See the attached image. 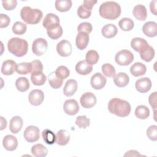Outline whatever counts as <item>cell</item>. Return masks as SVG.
<instances>
[{"instance_id":"1f68e13d","label":"cell","mask_w":157,"mask_h":157,"mask_svg":"<svg viewBox=\"0 0 157 157\" xmlns=\"http://www.w3.org/2000/svg\"><path fill=\"white\" fill-rule=\"evenodd\" d=\"M48 83L52 88L54 89H58L62 86L63 80L58 78L56 76L55 72H52L48 75Z\"/></svg>"},{"instance_id":"8fae6325","label":"cell","mask_w":157,"mask_h":157,"mask_svg":"<svg viewBox=\"0 0 157 157\" xmlns=\"http://www.w3.org/2000/svg\"><path fill=\"white\" fill-rule=\"evenodd\" d=\"M106 82V78L99 72H96L93 74L90 80L91 85L95 90H101L105 86Z\"/></svg>"},{"instance_id":"4dcf8cb0","label":"cell","mask_w":157,"mask_h":157,"mask_svg":"<svg viewBox=\"0 0 157 157\" xmlns=\"http://www.w3.org/2000/svg\"><path fill=\"white\" fill-rule=\"evenodd\" d=\"M55 4L57 10L64 12L68 11L71 8L72 3L71 0H56Z\"/></svg>"},{"instance_id":"484cf974","label":"cell","mask_w":157,"mask_h":157,"mask_svg":"<svg viewBox=\"0 0 157 157\" xmlns=\"http://www.w3.org/2000/svg\"><path fill=\"white\" fill-rule=\"evenodd\" d=\"M132 13L134 16L139 20L144 21L147 17V10L144 5L138 4L134 6Z\"/></svg>"},{"instance_id":"db71d44e","label":"cell","mask_w":157,"mask_h":157,"mask_svg":"<svg viewBox=\"0 0 157 157\" xmlns=\"http://www.w3.org/2000/svg\"><path fill=\"white\" fill-rule=\"evenodd\" d=\"M141 156V155L139 154V153L137 151L131 150L128 151L124 155V156Z\"/></svg>"},{"instance_id":"f1b7e54d","label":"cell","mask_w":157,"mask_h":157,"mask_svg":"<svg viewBox=\"0 0 157 157\" xmlns=\"http://www.w3.org/2000/svg\"><path fill=\"white\" fill-rule=\"evenodd\" d=\"M31 153L36 157H45L48 154V150L44 145L37 144L32 147Z\"/></svg>"},{"instance_id":"83f0119b","label":"cell","mask_w":157,"mask_h":157,"mask_svg":"<svg viewBox=\"0 0 157 157\" xmlns=\"http://www.w3.org/2000/svg\"><path fill=\"white\" fill-rule=\"evenodd\" d=\"M46 75L42 72H34L31 73V81L36 86L44 85L46 82Z\"/></svg>"},{"instance_id":"6da1fadb","label":"cell","mask_w":157,"mask_h":157,"mask_svg":"<svg viewBox=\"0 0 157 157\" xmlns=\"http://www.w3.org/2000/svg\"><path fill=\"white\" fill-rule=\"evenodd\" d=\"M108 109L112 114L120 117H125L129 115L131 108L128 101L115 98L109 101Z\"/></svg>"},{"instance_id":"5b68a950","label":"cell","mask_w":157,"mask_h":157,"mask_svg":"<svg viewBox=\"0 0 157 157\" xmlns=\"http://www.w3.org/2000/svg\"><path fill=\"white\" fill-rule=\"evenodd\" d=\"M134 60V55L128 50L119 51L115 56V62L120 66H128Z\"/></svg>"},{"instance_id":"4fadbf2b","label":"cell","mask_w":157,"mask_h":157,"mask_svg":"<svg viewBox=\"0 0 157 157\" xmlns=\"http://www.w3.org/2000/svg\"><path fill=\"white\" fill-rule=\"evenodd\" d=\"M135 86L137 91L141 93H145L150 91L151 88V82L148 77H143L136 80Z\"/></svg>"},{"instance_id":"7bdbcfd3","label":"cell","mask_w":157,"mask_h":157,"mask_svg":"<svg viewBox=\"0 0 157 157\" xmlns=\"http://www.w3.org/2000/svg\"><path fill=\"white\" fill-rule=\"evenodd\" d=\"M75 124L78 126V128L85 129L90 126V120L85 115L78 116L76 118Z\"/></svg>"},{"instance_id":"b9f144b4","label":"cell","mask_w":157,"mask_h":157,"mask_svg":"<svg viewBox=\"0 0 157 157\" xmlns=\"http://www.w3.org/2000/svg\"><path fill=\"white\" fill-rule=\"evenodd\" d=\"M55 74L58 78L64 80L69 76L70 71L67 67L64 66H60L56 69Z\"/></svg>"},{"instance_id":"9a60e30c","label":"cell","mask_w":157,"mask_h":157,"mask_svg":"<svg viewBox=\"0 0 157 157\" xmlns=\"http://www.w3.org/2000/svg\"><path fill=\"white\" fill-rule=\"evenodd\" d=\"M2 145L6 150L12 151L17 148L18 140L13 135H6L3 138Z\"/></svg>"},{"instance_id":"bcb514c9","label":"cell","mask_w":157,"mask_h":157,"mask_svg":"<svg viewBox=\"0 0 157 157\" xmlns=\"http://www.w3.org/2000/svg\"><path fill=\"white\" fill-rule=\"evenodd\" d=\"M93 29L92 25L89 22H82L80 23L77 27V31L79 32H84L88 34H90Z\"/></svg>"},{"instance_id":"f546056e","label":"cell","mask_w":157,"mask_h":157,"mask_svg":"<svg viewBox=\"0 0 157 157\" xmlns=\"http://www.w3.org/2000/svg\"><path fill=\"white\" fill-rule=\"evenodd\" d=\"M15 86L19 91L25 92L29 90L30 84L27 78L25 77H21L16 80Z\"/></svg>"},{"instance_id":"e0dca14e","label":"cell","mask_w":157,"mask_h":157,"mask_svg":"<svg viewBox=\"0 0 157 157\" xmlns=\"http://www.w3.org/2000/svg\"><path fill=\"white\" fill-rule=\"evenodd\" d=\"M75 69L76 72L80 75H86L92 71L93 67L86 60H82L76 64Z\"/></svg>"},{"instance_id":"f35d334b","label":"cell","mask_w":157,"mask_h":157,"mask_svg":"<svg viewBox=\"0 0 157 157\" xmlns=\"http://www.w3.org/2000/svg\"><path fill=\"white\" fill-rule=\"evenodd\" d=\"M27 29L26 25L21 21H16L12 26V31L15 34L23 35Z\"/></svg>"},{"instance_id":"60d3db41","label":"cell","mask_w":157,"mask_h":157,"mask_svg":"<svg viewBox=\"0 0 157 157\" xmlns=\"http://www.w3.org/2000/svg\"><path fill=\"white\" fill-rule=\"evenodd\" d=\"M101 69L104 75L107 77H113L115 75V69L114 66L110 63L104 64L101 66Z\"/></svg>"},{"instance_id":"ab89813d","label":"cell","mask_w":157,"mask_h":157,"mask_svg":"<svg viewBox=\"0 0 157 157\" xmlns=\"http://www.w3.org/2000/svg\"><path fill=\"white\" fill-rule=\"evenodd\" d=\"M86 61L90 64H95L98 63L99 56L98 53L94 50H90L86 52Z\"/></svg>"},{"instance_id":"ffe728a7","label":"cell","mask_w":157,"mask_h":157,"mask_svg":"<svg viewBox=\"0 0 157 157\" xmlns=\"http://www.w3.org/2000/svg\"><path fill=\"white\" fill-rule=\"evenodd\" d=\"M23 119L20 116L13 117L9 123V130L13 134H17L23 126Z\"/></svg>"},{"instance_id":"30bf717a","label":"cell","mask_w":157,"mask_h":157,"mask_svg":"<svg viewBox=\"0 0 157 157\" xmlns=\"http://www.w3.org/2000/svg\"><path fill=\"white\" fill-rule=\"evenodd\" d=\"M72 48L71 44L67 40H62L58 43L56 45V51L58 53L63 57H66L71 55Z\"/></svg>"},{"instance_id":"74e56055","label":"cell","mask_w":157,"mask_h":157,"mask_svg":"<svg viewBox=\"0 0 157 157\" xmlns=\"http://www.w3.org/2000/svg\"><path fill=\"white\" fill-rule=\"evenodd\" d=\"M32 66L31 63H21L17 64L15 71L18 74H28V73L31 72Z\"/></svg>"},{"instance_id":"44dd1931","label":"cell","mask_w":157,"mask_h":157,"mask_svg":"<svg viewBox=\"0 0 157 157\" xmlns=\"http://www.w3.org/2000/svg\"><path fill=\"white\" fill-rule=\"evenodd\" d=\"M16 63L12 59H7L4 61L1 66V73L5 75H12L16 69Z\"/></svg>"},{"instance_id":"7402d4cb","label":"cell","mask_w":157,"mask_h":157,"mask_svg":"<svg viewBox=\"0 0 157 157\" xmlns=\"http://www.w3.org/2000/svg\"><path fill=\"white\" fill-rule=\"evenodd\" d=\"M142 31L144 34L149 37H153L157 35V24L155 21L146 22L143 27Z\"/></svg>"},{"instance_id":"9c48e42d","label":"cell","mask_w":157,"mask_h":157,"mask_svg":"<svg viewBox=\"0 0 157 157\" xmlns=\"http://www.w3.org/2000/svg\"><path fill=\"white\" fill-rule=\"evenodd\" d=\"M28 100L31 105L38 106L40 105L44 100V93L40 90H33L29 94Z\"/></svg>"},{"instance_id":"816d5d0a","label":"cell","mask_w":157,"mask_h":157,"mask_svg":"<svg viewBox=\"0 0 157 157\" xmlns=\"http://www.w3.org/2000/svg\"><path fill=\"white\" fill-rule=\"evenodd\" d=\"M97 3V1H93V0H85L83 1V6L89 9V10H91L92 9L93 7L94 6V5Z\"/></svg>"},{"instance_id":"8d00e7d4","label":"cell","mask_w":157,"mask_h":157,"mask_svg":"<svg viewBox=\"0 0 157 157\" xmlns=\"http://www.w3.org/2000/svg\"><path fill=\"white\" fill-rule=\"evenodd\" d=\"M42 136L47 144L52 145L56 142V135L48 129H45L42 131Z\"/></svg>"},{"instance_id":"7dc6e473","label":"cell","mask_w":157,"mask_h":157,"mask_svg":"<svg viewBox=\"0 0 157 157\" xmlns=\"http://www.w3.org/2000/svg\"><path fill=\"white\" fill-rule=\"evenodd\" d=\"M2 4L3 7L7 10H12L14 9L17 4V1L16 0H3L2 1Z\"/></svg>"},{"instance_id":"681fc988","label":"cell","mask_w":157,"mask_h":157,"mask_svg":"<svg viewBox=\"0 0 157 157\" xmlns=\"http://www.w3.org/2000/svg\"><path fill=\"white\" fill-rule=\"evenodd\" d=\"M10 22V19L9 17L4 13H1L0 14V28H6L7 27Z\"/></svg>"},{"instance_id":"4316f807","label":"cell","mask_w":157,"mask_h":157,"mask_svg":"<svg viewBox=\"0 0 157 157\" xmlns=\"http://www.w3.org/2000/svg\"><path fill=\"white\" fill-rule=\"evenodd\" d=\"M146 71V66L140 62L135 63L131 66L130 68V72L131 74L134 77H139L145 74Z\"/></svg>"},{"instance_id":"ba28073f","label":"cell","mask_w":157,"mask_h":157,"mask_svg":"<svg viewBox=\"0 0 157 157\" xmlns=\"http://www.w3.org/2000/svg\"><path fill=\"white\" fill-rule=\"evenodd\" d=\"M96 97L91 92H86L83 93L80 99L81 105L85 109H90L94 106L96 104Z\"/></svg>"},{"instance_id":"e575fe53","label":"cell","mask_w":157,"mask_h":157,"mask_svg":"<svg viewBox=\"0 0 157 157\" xmlns=\"http://www.w3.org/2000/svg\"><path fill=\"white\" fill-rule=\"evenodd\" d=\"M140 56L146 62L151 61L155 56V50L153 48L148 45L144 51L140 53Z\"/></svg>"},{"instance_id":"7a4b0ae2","label":"cell","mask_w":157,"mask_h":157,"mask_svg":"<svg viewBox=\"0 0 157 157\" xmlns=\"http://www.w3.org/2000/svg\"><path fill=\"white\" fill-rule=\"evenodd\" d=\"M121 7L116 2L106 1L102 3L99 9L101 17L105 19L115 20L121 14Z\"/></svg>"},{"instance_id":"d6986e66","label":"cell","mask_w":157,"mask_h":157,"mask_svg":"<svg viewBox=\"0 0 157 157\" xmlns=\"http://www.w3.org/2000/svg\"><path fill=\"white\" fill-rule=\"evenodd\" d=\"M77 82L74 79H69L65 83L63 88V93L66 96H72L77 91Z\"/></svg>"},{"instance_id":"d4e9b609","label":"cell","mask_w":157,"mask_h":157,"mask_svg":"<svg viewBox=\"0 0 157 157\" xmlns=\"http://www.w3.org/2000/svg\"><path fill=\"white\" fill-rule=\"evenodd\" d=\"M70 140V135L65 129H61L56 134V143L61 146L66 145Z\"/></svg>"},{"instance_id":"11a10c76","label":"cell","mask_w":157,"mask_h":157,"mask_svg":"<svg viewBox=\"0 0 157 157\" xmlns=\"http://www.w3.org/2000/svg\"><path fill=\"white\" fill-rule=\"evenodd\" d=\"M1 130H3L5 129L7 126V121L5 118H4L3 117H1Z\"/></svg>"},{"instance_id":"d6a6232c","label":"cell","mask_w":157,"mask_h":157,"mask_svg":"<svg viewBox=\"0 0 157 157\" xmlns=\"http://www.w3.org/2000/svg\"><path fill=\"white\" fill-rule=\"evenodd\" d=\"M135 115L139 119L145 120L149 117L150 110L147 106L140 105L135 110Z\"/></svg>"},{"instance_id":"603a6c76","label":"cell","mask_w":157,"mask_h":157,"mask_svg":"<svg viewBox=\"0 0 157 157\" xmlns=\"http://www.w3.org/2000/svg\"><path fill=\"white\" fill-rule=\"evenodd\" d=\"M113 82L116 86L123 88L128 85L129 82V77L124 72H119L113 77Z\"/></svg>"},{"instance_id":"c3c4849f","label":"cell","mask_w":157,"mask_h":157,"mask_svg":"<svg viewBox=\"0 0 157 157\" xmlns=\"http://www.w3.org/2000/svg\"><path fill=\"white\" fill-rule=\"evenodd\" d=\"M32 66L31 73L34 72H42L43 71V65L42 62L39 59H35L31 62Z\"/></svg>"},{"instance_id":"277c9868","label":"cell","mask_w":157,"mask_h":157,"mask_svg":"<svg viewBox=\"0 0 157 157\" xmlns=\"http://www.w3.org/2000/svg\"><path fill=\"white\" fill-rule=\"evenodd\" d=\"M20 17L25 23L36 25L41 20L43 13L39 9H32L29 6H25L21 9Z\"/></svg>"},{"instance_id":"8992f818","label":"cell","mask_w":157,"mask_h":157,"mask_svg":"<svg viewBox=\"0 0 157 157\" xmlns=\"http://www.w3.org/2000/svg\"><path fill=\"white\" fill-rule=\"evenodd\" d=\"M23 136L28 142L33 143L36 142L40 138V130L36 126H29L25 129Z\"/></svg>"},{"instance_id":"2e32d148","label":"cell","mask_w":157,"mask_h":157,"mask_svg":"<svg viewBox=\"0 0 157 157\" xmlns=\"http://www.w3.org/2000/svg\"><path fill=\"white\" fill-rule=\"evenodd\" d=\"M89 40V34L84 32H79L75 38V44L77 47L80 50H84L87 47Z\"/></svg>"},{"instance_id":"ee69618b","label":"cell","mask_w":157,"mask_h":157,"mask_svg":"<svg viewBox=\"0 0 157 157\" xmlns=\"http://www.w3.org/2000/svg\"><path fill=\"white\" fill-rule=\"evenodd\" d=\"M91 10L85 8L83 5L80 6L77 9V15L80 18H88L91 16Z\"/></svg>"},{"instance_id":"f5cc1de1","label":"cell","mask_w":157,"mask_h":157,"mask_svg":"<svg viewBox=\"0 0 157 157\" xmlns=\"http://www.w3.org/2000/svg\"><path fill=\"white\" fill-rule=\"evenodd\" d=\"M156 3H157V1L156 0H153V1H151L150 4V11L155 15H156Z\"/></svg>"},{"instance_id":"f907efd6","label":"cell","mask_w":157,"mask_h":157,"mask_svg":"<svg viewBox=\"0 0 157 157\" xmlns=\"http://www.w3.org/2000/svg\"><path fill=\"white\" fill-rule=\"evenodd\" d=\"M156 92H154L152 94H151L148 98V101L150 103V105L152 107V108L154 109V112L156 111Z\"/></svg>"},{"instance_id":"836d02e7","label":"cell","mask_w":157,"mask_h":157,"mask_svg":"<svg viewBox=\"0 0 157 157\" xmlns=\"http://www.w3.org/2000/svg\"><path fill=\"white\" fill-rule=\"evenodd\" d=\"M118 25L120 28L124 31H129L133 29L134 26V23L133 20L129 18H123L119 22Z\"/></svg>"},{"instance_id":"52a82bcc","label":"cell","mask_w":157,"mask_h":157,"mask_svg":"<svg viewBox=\"0 0 157 157\" xmlns=\"http://www.w3.org/2000/svg\"><path fill=\"white\" fill-rule=\"evenodd\" d=\"M48 48V43L43 38L35 39L32 44V51L37 56L44 55Z\"/></svg>"},{"instance_id":"f6af8a7d","label":"cell","mask_w":157,"mask_h":157,"mask_svg":"<svg viewBox=\"0 0 157 157\" xmlns=\"http://www.w3.org/2000/svg\"><path fill=\"white\" fill-rule=\"evenodd\" d=\"M157 126L156 125H151L149 126L147 129V137L153 141L157 140Z\"/></svg>"},{"instance_id":"ac0fdd59","label":"cell","mask_w":157,"mask_h":157,"mask_svg":"<svg viewBox=\"0 0 157 157\" xmlns=\"http://www.w3.org/2000/svg\"><path fill=\"white\" fill-rule=\"evenodd\" d=\"M148 45L147 41L141 37H134L131 41V47L139 53L144 51Z\"/></svg>"},{"instance_id":"d590c367","label":"cell","mask_w":157,"mask_h":157,"mask_svg":"<svg viewBox=\"0 0 157 157\" xmlns=\"http://www.w3.org/2000/svg\"><path fill=\"white\" fill-rule=\"evenodd\" d=\"M63 33V28L60 25L47 29V33L48 36L53 40H56L61 37Z\"/></svg>"},{"instance_id":"7c38bea8","label":"cell","mask_w":157,"mask_h":157,"mask_svg":"<svg viewBox=\"0 0 157 157\" xmlns=\"http://www.w3.org/2000/svg\"><path fill=\"white\" fill-rule=\"evenodd\" d=\"M59 18L55 13H47L43 20V26L47 29H50L59 25Z\"/></svg>"},{"instance_id":"5bb4252c","label":"cell","mask_w":157,"mask_h":157,"mask_svg":"<svg viewBox=\"0 0 157 157\" xmlns=\"http://www.w3.org/2000/svg\"><path fill=\"white\" fill-rule=\"evenodd\" d=\"M64 112L69 115H74L79 111V105L75 99H67L63 105Z\"/></svg>"},{"instance_id":"cb8c5ba5","label":"cell","mask_w":157,"mask_h":157,"mask_svg":"<svg viewBox=\"0 0 157 157\" xmlns=\"http://www.w3.org/2000/svg\"><path fill=\"white\" fill-rule=\"evenodd\" d=\"M118 33V29L117 26L113 24H107L104 25L102 29H101V33L102 35L108 39L112 38L115 37Z\"/></svg>"},{"instance_id":"3957f363","label":"cell","mask_w":157,"mask_h":157,"mask_svg":"<svg viewBox=\"0 0 157 157\" xmlns=\"http://www.w3.org/2000/svg\"><path fill=\"white\" fill-rule=\"evenodd\" d=\"M7 48L10 53L17 57L25 56L28 50V42L19 37H12L7 43Z\"/></svg>"}]
</instances>
